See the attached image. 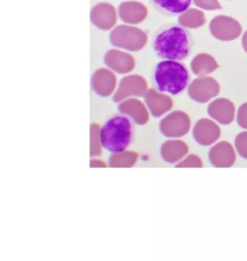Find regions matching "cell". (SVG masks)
Returning <instances> with one entry per match:
<instances>
[{
    "label": "cell",
    "mask_w": 247,
    "mask_h": 261,
    "mask_svg": "<svg viewBox=\"0 0 247 261\" xmlns=\"http://www.w3.org/2000/svg\"><path fill=\"white\" fill-rule=\"evenodd\" d=\"M153 50L162 60L182 62L192 53L194 39L182 25L168 24L161 27L152 40Z\"/></svg>",
    "instance_id": "1"
},
{
    "label": "cell",
    "mask_w": 247,
    "mask_h": 261,
    "mask_svg": "<svg viewBox=\"0 0 247 261\" xmlns=\"http://www.w3.org/2000/svg\"><path fill=\"white\" fill-rule=\"evenodd\" d=\"M152 82L157 90L178 95L188 87L190 73L181 62L163 60L155 65L152 72Z\"/></svg>",
    "instance_id": "2"
},
{
    "label": "cell",
    "mask_w": 247,
    "mask_h": 261,
    "mask_svg": "<svg viewBox=\"0 0 247 261\" xmlns=\"http://www.w3.org/2000/svg\"><path fill=\"white\" fill-rule=\"evenodd\" d=\"M133 138L132 121L122 115L113 116L103 125L100 132L102 147L111 153L126 151Z\"/></svg>",
    "instance_id": "3"
},
{
    "label": "cell",
    "mask_w": 247,
    "mask_h": 261,
    "mask_svg": "<svg viewBox=\"0 0 247 261\" xmlns=\"http://www.w3.org/2000/svg\"><path fill=\"white\" fill-rule=\"evenodd\" d=\"M211 34L223 41H231L238 38L242 33L241 25L231 17L218 16L210 23Z\"/></svg>",
    "instance_id": "4"
},
{
    "label": "cell",
    "mask_w": 247,
    "mask_h": 261,
    "mask_svg": "<svg viewBox=\"0 0 247 261\" xmlns=\"http://www.w3.org/2000/svg\"><path fill=\"white\" fill-rule=\"evenodd\" d=\"M219 91V86L212 78H201L195 80L189 89L190 96L197 101H206L215 96Z\"/></svg>",
    "instance_id": "5"
},
{
    "label": "cell",
    "mask_w": 247,
    "mask_h": 261,
    "mask_svg": "<svg viewBox=\"0 0 247 261\" xmlns=\"http://www.w3.org/2000/svg\"><path fill=\"white\" fill-rule=\"evenodd\" d=\"M150 2L157 12L167 17L182 16L192 5V0H150Z\"/></svg>",
    "instance_id": "6"
},
{
    "label": "cell",
    "mask_w": 247,
    "mask_h": 261,
    "mask_svg": "<svg viewBox=\"0 0 247 261\" xmlns=\"http://www.w3.org/2000/svg\"><path fill=\"white\" fill-rule=\"evenodd\" d=\"M208 112L210 116L215 118L220 123L229 124L234 120L235 108L230 100L226 98H219L209 106Z\"/></svg>",
    "instance_id": "7"
},
{
    "label": "cell",
    "mask_w": 247,
    "mask_h": 261,
    "mask_svg": "<svg viewBox=\"0 0 247 261\" xmlns=\"http://www.w3.org/2000/svg\"><path fill=\"white\" fill-rule=\"evenodd\" d=\"M192 71L197 75H205L208 74L218 68L214 59L209 55H199L197 56L192 64H191Z\"/></svg>",
    "instance_id": "8"
},
{
    "label": "cell",
    "mask_w": 247,
    "mask_h": 261,
    "mask_svg": "<svg viewBox=\"0 0 247 261\" xmlns=\"http://www.w3.org/2000/svg\"><path fill=\"white\" fill-rule=\"evenodd\" d=\"M180 23L188 28H198L205 23V17L199 11L188 10L180 18Z\"/></svg>",
    "instance_id": "9"
},
{
    "label": "cell",
    "mask_w": 247,
    "mask_h": 261,
    "mask_svg": "<svg viewBox=\"0 0 247 261\" xmlns=\"http://www.w3.org/2000/svg\"><path fill=\"white\" fill-rule=\"evenodd\" d=\"M235 143H236V149L239 155L242 158L247 159V132L240 134L237 137Z\"/></svg>",
    "instance_id": "10"
},
{
    "label": "cell",
    "mask_w": 247,
    "mask_h": 261,
    "mask_svg": "<svg viewBox=\"0 0 247 261\" xmlns=\"http://www.w3.org/2000/svg\"><path fill=\"white\" fill-rule=\"evenodd\" d=\"M195 4L204 10H221L220 5L216 0H194Z\"/></svg>",
    "instance_id": "11"
},
{
    "label": "cell",
    "mask_w": 247,
    "mask_h": 261,
    "mask_svg": "<svg viewBox=\"0 0 247 261\" xmlns=\"http://www.w3.org/2000/svg\"><path fill=\"white\" fill-rule=\"evenodd\" d=\"M237 122L242 128L247 129V102L241 105L239 108L237 114Z\"/></svg>",
    "instance_id": "12"
},
{
    "label": "cell",
    "mask_w": 247,
    "mask_h": 261,
    "mask_svg": "<svg viewBox=\"0 0 247 261\" xmlns=\"http://www.w3.org/2000/svg\"><path fill=\"white\" fill-rule=\"evenodd\" d=\"M242 47L247 54V31L243 34V37H242Z\"/></svg>",
    "instance_id": "13"
}]
</instances>
